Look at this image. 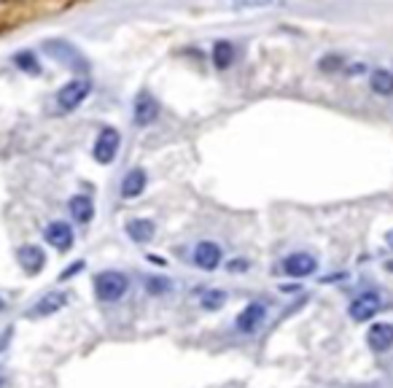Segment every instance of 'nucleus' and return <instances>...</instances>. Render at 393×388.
Wrapping results in <instances>:
<instances>
[{"instance_id": "nucleus-20", "label": "nucleus", "mask_w": 393, "mask_h": 388, "mask_svg": "<svg viewBox=\"0 0 393 388\" xmlns=\"http://www.w3.org/2000/svg\"><path fill=\"white\" fill-rule=\"evenodd\" d=\"M223 300H226L223 291H207L205 297H202V307H205V310H219L223 305Z\"/></svg>"}, {"instance_id": "nucleus-12", "label": "nucleus", "mask_w": 393, "mask_h": 388, "mask_svg": "<svg viewBox=\"0 0 393 388\" xmlns=\"http://www.w3.org/2000/svg\"><path fill=\"white\" fill-rule=\"evenodd\" d=\"M146 183H149V176H146V170L143 167H135V170H130L124 181H121V197L124 200H135L140 194L146 192Z\"/></svg>"}, {"instance_id": "nucleus-15", "label": "nucleus", "mask_w": 393, "mask_h": 388, "mask_svg": "<svg viewBox=\"0 0 393 388\" xmlns=\"http://www.w3.org/2000/svg\"><path fill=\"white\" fill-rule=\"evenodd\" d=\"M124 230H127V235H130L135 243H149V240L154 237L156 227H154V221H149V219H130Z\"/></svg>"}, {"instance_id": "nucleus-14", "label": "nucleus", "mask_w": 393, "mask_h": 388, "mask_svg": "<svg viewBox=\"0 0 393 388\" xmlns=\"http://www.w3.org/2000/svg\"><path fill=\"white\" fill-rule=\"evenodd\" d=\"M68 211L78 224H89L92 216H95V202H92V197H86V194H76L68 202Z\"/></svg>"}, {"instance_id": "nucleus-5", "label": "nucleus", "mask_w": 393, "mask_h": 388, "mask_svg": "<svg viewBox=\"0 0 393 388\" xmlns=\"http://www.w3.org/2000/svg\"><path fill=\"white\" fill-rule=\"evenodd\" d=\"M43 237H46V243L57 251H62V254H68L70 248H73V240H76V235H73V227H70L68 221H52L46 230H43Z\"/></svg>"}, {"instance_id": "nucleus-2", "label": "nucleus", "mask_w": 393, "mask_h": 388, "mask_svg": "<svg viewBox=\"0 0 393 388\" xmlns=\"http://www.w3.org/2000/svg\"><path fill=\"white\" fill-rule=\"evenodd\" d=\"M89 92H92L89 78H73V81H68L65 87L60 89L57 103H60L62 111H76V108L81 106L86 97H89Z\"/></svg>"}, {"instance_id": "nucleus-25", "label": "nucleus", "mask_w": 393, "mask_h": 388, "mask_svg": "<svg viewBox=\"0 0 393 388\" xmlns=\"http://www.w3.org/2000/svg\"><path fill=\"white\" fill-rule=\"evenodd\" d=\"M0 388H3V377H0Z\"/></svg>"}, {"instance_id": "nucleus-1", "label": "nucleus", "mask_w": 393, "mask_h": 388, "mask_svg": "<svg viewBox=\"0 0 393 388\" xmlns=\"http://www.w3.org/2000/svg\"><path fill=\"white\" fill-rule=\"evenodd\" d=\"M130 289V281L124 272H116V270H105V272H97L95 275V294L100 302H119Z\"/></svg>"}, {"instance_id": "nucleus-16", "label": "nucleus", "mask_w": 393, "mask_h": 388, "mask_svg": "<svg viewBox=\"0 0 393 388\" xmlns=\"http://www.w3.org/2000/svg\"><path fill=\"white\" fill-rule=\"evenodd\" d=\"M213 65L219 71H226L235 65V46L229 41H216L213 43Z\"/></svg>"}, {"instance_id": "nucleus-9", "label": "nucleus", "mask_w": 393, "mask_h": 388, "mask_svg": "<svg viewBox=\"0 0 393 388\" xmlns=\"http://www.w3.org/2000/svg\"><path fill=\"white\" fill-rule=\"evenodd\" d=\"M380 297H377L375 291H366V294H359L356 300L350 302V318L353 321H369V318H375L380 313Z\"/></svg>"}, {"instance_id": "nucleus-10", "label": "nucleus", "mask_w": 393, "mask_h": 388, "mask_svg": "<svg viewBox=\"0 0 393 388\" xmlns=\"http://www.w3.org/2000/svg\"><path fill=\"white\" fill-rule=\"evenodd\" d=\"M132 116H135L137 127H149V124H154L156 116H159V103H156L149 92H140L135 100V108H132Z\"/></svg>"}, {"instance_id": "nucleus-24", "label": "nucleus", "mask_w": 393, "mask_h": 388, "mask_svg": "<svg viewBox=\"0 0 393 388\" xmlns=\"http://www.w3.org/2000/svg\"><path fill=\"white\" fill-rule=\"evenodd\" d=\"M3 310H6V302H3V297H0V313H3Z\"/></svg>"}, {"instance_id": "nucleus-21", "label": "nucleus", "mask_w": 393, "mask_h": 388, "mask_svg": "<svg viewBox=\"0 0 393 388\" xmlns=\"http://www.w3.org/2000/svg\"><path fill=\"white\" fill-rule=\"evenodd\" d=\"M146 289H149L151 294H162V291L170 289V281H165V278H149V281H146Z\"/></svg>"}, {"instance_id": "nucleus-22", "label": "nucleus", "mask_w": 393, "mask_h": 388, "mask_svg": "<svg viewBox=\"0 0 393 388\" xmlns=\"http://www.w3.org/2000/svg\"><path fill=\"white\" fill-rule=\"evenodd\" d=\"M240 6H267V3H275V0H237Z\"/></svg>"}, {"instance_id": "nucleus-6", "label": "nucleus", "mask_w": 393, "mask_h": 388, "mask_svg": "<svg viewBox=\"0 0 393 388\" xmlns=\"http://www.w3.org/2000/svg\"><path fill=\"white\" fill-rule=\"evenodd\" d=\"M264 316H267V307H264L261 302H248V305L240 310L235 326H237L242 335H251V332H256L258 326L264 324Z\"/></svg>"}, {"instance_id": "nucleus-4", "label": "nucleus", "mask_w": 393, "mask_h": 388, "mask_svg": "<svg viewBox=\"0 0 393 388\" xmlns=\"http://www.w3.org/2000/svg\"><path fill=\"white\" fill-rule=\"evenodd\" d=\"M283 270H286L289 278H308L318 270V259L312 254L299 251V254H291V256L283 259Z\"/></svg>"}, {"instance_id": "nucleus-13", "label": "nucleus", "mask_w": 393, "mask_h": 388, "mask_svg": "<svg viewBox=\"0 0 393 388\" xmlns=\"http://www.w3.org/2000/svg\"><path fill=\"white\" fill-rule=\"evenodd\" d=\"M366 342L372 345V351H388L393 345V324H372L369 335H366Z\"/></svg>"}, {"instance_id": "nucleus-3", "label": "nucleus", "mask_w": 393, "mask_h": 388, "mask_svg": "<svg viewBox=\"0 0 393 388\" xmlns=\"http://www.w3.org/2000/svg\"><path fill=\"white\" fill-rule=\"evenodd\" d=\"M119 146H121L119 130H113V127H105L103 132L97 135V141H95L92 154H95V159H97L100 165H111V162L116 159V154H119Z\"/></svg>"}, {"instance_id": "nucleus-7", "label": "nucleus", "mask_w": 393, "mask_h": 388, "mask_svg": "<svg viewBox=\"0 0 393 388\" xmlns=\"http://www.w3.org/2000/svg\"><path fill=\"white\" fill-rule=\"evenodd\" d=\"M221 259H223L221 246L213 243V240H202V243H197V248H194V265L200 267V270H205V272H213L216 267L221 265Z\"/></svg>"}, {"instance_id": "nucleus-17", "label": "nucleus", "mask_w": 393, "mask_h": 388, "mask_svg": "<svg viewBox=\"0 0 393 388\" xmlns=\"http://www.w3.org/2000/svg\"><path fill=\"white\" fill-rule=\"evenodd\" d=\"M65 294H60V291H52V294H46L43 300L35 305L33 310H30V316H52V313H57L62 305H65Z\"/></svg>"}, {"instance_id": "nucleus-19", "label": "nucleus", "mask_w": 393, "mask_h": 388, "mask_svg": "<svg viewBox=\"0 0 393 388\" xmlns=\"http://www.w3.org/2000/svg\"><path fill=\"white\" fill-rule=\"evenodd\" d=\"M14 62H17L19 71L30 73V76H38V73H41L38 60H35V54H30V52H19L17 57H14Z\"/></svg>"}, {"instance_id": "nucleus-8", "label": "nucleus", "mask_w": 393, "mask_h": 388, "mask_svg": "<svg viewBox=\"0 0 393 388\" xmlns=\"http://www.w3.org/2000/svg\"><path fill=\"white\" fill-rule=\"evenodd\" d=\"M46 54H52L54 60H60L62 65H68V68H76V71H86V60L81 54L76 52L70 43H60V41H52V43H46Z\"/></svg>"}, {"instance_id": "nucleus-23", "label": "nucleus", "mask_w": 393, "mask_h": 388, "mask_svg": "<svg viewBox=\"0 0 393 388\" xmlns=\"http://www.w3.org/2000/svg\"><path fill=\"white\" fill-rule=\"evenodd\" d=\"M385 240H388V246H391V248H393V230H391V232H388V235H385Z\"/></svg>"}, {"instance_id": "nucleus-11", "label": "nucleus", "mask_w": 393, "mask_h": 388, "mask_svg": "<svg viewBox=\"0 0 393 388\" xmlns=\"http://www.w3.org/2000/svg\"><path fill=\"white\" fill-rule=\"evenodd\" d=\"M17 259H19V267L27 275H38L43 270V265H46V254L38 246H22L17 251Z\"/></svg>"}, {"instance_id": "nucleus-18", "label": "nucleus", "mask_w": 393, "mask_h": 388, "mask_svg": "<svg viewBox=\"0 0 393 388\" xmlns=\"http://www.w3.org/2000/svg\"><path fill=\"white\" fill-rule=\"evenodd\" d=\"M369 84L375 89L377 95H382V97H391L393 95V73L385 71V68H377L372 73V78H369Z\"/></svg>"}]
</instances>
